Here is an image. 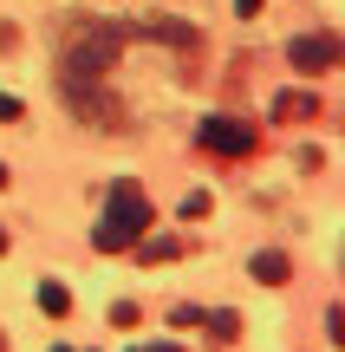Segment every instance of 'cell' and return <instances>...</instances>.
<instances>
[{"mask_svg":"<svg viewBox=\"0 0 345 352\" xmlns=\"http://www.w3.org/2000/svg\"><path fill=\"white\" fill-rule=\"evenodd\" d=\"M150 352H182V346H150Z\"/></svg>","mask_w":345,"mask_h":352,"instance_id":"cell-17","label":"cell"},{"mask_svg":"<svg viewBox=\"0 0 345 352\" xmlns=\"http://www.w3.org/2000/svg\"><path fill=\"white\" fill-rule=\"evenodd\" d=\"M202 327H209V340H215V346H235V340H241V314H228V307H222V314H202Z\"/></svg>","mask_w":345,"mask_h":352,"instance_id":"cell-9","label":"cell"},{"mask_svg":"<svg viewBox=\"0 0 345 352\" xmlns=\"http://www.w3.org/2000/svg\"><path fill=\"white\" fill-rule=\"evenodd\" d=\"M137 320H143L137 300H117V307H111V327H137Z\"/></svg>","mask_w":345,"mask_h":352,"instance_id":"cell-13","label":"cell"},{"mask_svg":"<svg viewBox=\"0 0 345 352\" xmlns=\"http://www.w3.org/2000/svg\"><path fill=\"white\" fill-rule=\"evenodd\" d=\"M59 98H65V111L85 118V124L124 131V98H111V91H104V78H59Z\"/></svg>","mask_w":345,"mask_h":352,"instance_id":"cell-3","label":"cell"},{"mask_svg":"<svg viewBox=\"0 0 345 352\" xmlns=\"http://www.w3.org/2000/svg\"><path fill=\"white\" fill-rule=\"evenodd\" d=\"M124 20H78L65 33V52H59V78H104L124 52Z\"/></svg>","mask_w":345,"mask_h":352,"instance_id":"cell-1","label":"cell"},{"mask_svg":"<svg viewBox=\"0 0 345 352\" xmlns=\"http://www.w3.org/2000/svg\"><path fill=\"white\" fill-rule=\"evenodd\" d=\"M248 274H254L261 287H287V280H294V261H287L281 248H261L254 261H248Z\"/></svg>","mask_w":345,"mask_h":352,"instance_id":"cell-7","label":"cell"},{"mask_svg":"<svg viewBox=\"0 0 345 352\" xmlns=\"http://www.w3.org/2000/svg\"><path fill=\"white\" fill-rule=\"evenodd\" d=\"M209 215V189H189V196H182V222H202Z\"/></svg>","mask_w":345,"mask_h":352,"instance_id":"cell-11","label":"cell"},{"mask_svg":"<svg viewBox=\"0 0 345 352\" xmlns=\"http://www.w3.org/2000/svg\"><path fill=\"white\" fill-rule=\"evenodd\" d=\"M169 327H182V333H189V327H202V307H189V300H182V307H169Z\"/></svg>","mask_w":345,"mask_h":352,"instance_id":"cell-12","label":"cell"},{"mask_svg":"<svg viewBox=\"0 0 345 352\" xmlns=\"http://www.w3.org/2000/svg\"><path fill=\"white\" fill-rule=\"evenodd\" d=\"M0 124H20V98H0Z\"/></svg>","mask_w":345,"mask_h":352,"instance_id":"cell-14","label":"cell"},{"mask_svg":"<svg viewBox=\"0 0 345 352\" xmlns=\"http://www.w3.org/2000/svg\"><path fill=\"white\" fill-rule=\"evenodd\" d=\"M195 144H202V151L209 157H228V164H241V157H254V124H248V118H228V111H222V118H209V124L202 131H195Z\"/></svg>","mask_w":345,"mask_h":352,"instance_id":"cell-4","label":"cell"},{"mask_svg":"<svg viewBox=\"0 0 345 352\" xmlns=\"http://www.w3.org/2000/svg\"><path fill=\"white\" fill-rule=\"evenodd\" d=\"M7 183H13V176H7V164H0V189H7Z\"/></svg>","mask_w":345,"mask_h":352,"instance_id":"cell-16","label":"cell"},{"mask_svg":"<svg viewBox=\"0 0 345 352\" xmlns=\"http://www.w3.org/2000/svg\"><path fill=\"white\" fill-rule=\"evenodd\" d=\"M313 118H320V98H313V91L287 85L281 98H274V124H313Z\"/></svg>","mask_w":345,"mask_h":352,"instance_id":"cell-6","label":"cell"},{"mask_svg":"<svg viewBox=\"0 0 345 352\" xmlns=\"http://www.w3.org/2000/svg\"><path fill=\"white\" fill-rule=\"evenodd\" d=\"M39 307H46L52 320H65V314H72V294H65L59 280H46V287H39Z\"/></svg>","mask_w":345,"mask_h":352,"instance_id":"cell-10","label":"cell"},{"mask_svg":"<svg viewBox=\"0 0 345 352\" xmlns=\"http://www.w3.org/2000/svg\"><path fill=\"white\" fill-rule=\"evenodd\" d=\"M143 228H150V196L124 176V183H111V202H104L98 228H91V248H98V254H124Z\"/></svg>","mask_w":345,"mask_h":352,"instance_id":"cell-2","label":"cell"},{"mask_svg":"<svg viewBox=\"0 0 345 352\" xmlns=\"http://www.w3.org/2000/svg\"><path fill=\"white\" fill-rule=\"evenodd\" d=\"M0 254H7V222H0Z\"/></svg>","mask_w":345,"mask_h":352,"instance_id":"cell-15","label":"cell"},{"mask_svg":"<svg viewBox=\"0 0 345 352\" xmlns=\"http://www.w3.org/2000/svg\"><path fill=\"white\" fill-rule=\"evenodd\" d=\"M130 254H137L143 267H156V261H176V254H182V235H137V241H130Z\"/></svg>","mask_w":345,"mask_h":352,"instance_id":"cell-8","label":"cell"},{"mask_svg":"<svg viewBox=\"0 0 345 352\" xmlns=\"http://www.w3.org/2000/svg\"><path fill=\"white\" fill-rule=\"evenodd\" d=\"M59 352H72V346H59Z\"/></svg>","mask_w":345,"mask_h":352,"instance_id":"cell-18","label":"cell"},{"mask_svg":"<svg viewBox=\"0 0 345 352\" xmlns=\"http://www.w3.org/2000/svg\"><path fill=\"white\" fill-rule=\"evenodd\" d=\"M287 59H294V72H326V65L345 59V46L333 33H300L294 46H287Z\"/></svg>","mask_w":345,"mask_h":352,"instance_id":"cell-5","label":"cell"}]
</instances>
